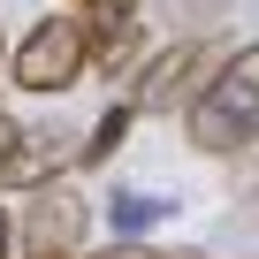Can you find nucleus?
Masks as SVG:
<instances>
[{
	"instance_id": "f257e3e1",
	"label": "nucleus",
	"mask_w": 259,
	"mask_h": 259,
	"mask_svg": "<svg viewBox=\"0 0 259 259\" xmlns=\"http://www.w3.org/2000/svg\"><path fill=\"white\" fill-rule=\"evenodd\" d=\"M183 130H191L198 153H221V160L259 138V46H236V54L198 84V99L183 107Z\"/></svg>"
},
{
	"instance_id": "f03ea898",
	"label": "nucleus",
	"mask_w": 259,
	"mask_h": 259,
	"mask_svg": "<svg viewBox=\"0 0 259 259\" xmlns=\"http://www.w3.org/2000/svg\"><path fill=\"white\" fill-rule=\"evenodd\" d=\"M84 69H92L84 16H46V23H31V38L16 46V84H23V92H69Z\"/></svg>"
},
{
	"instance_id": "7ed1b4c3",
	"label": "nucleus",
	"mask_w": 259,
	"mask_h": 259,
	"mask_svg": "<svg viewBox=\"0 0 259 259\" xmlns=\"http://www.w3.org/2000/svg\"><path fill=\"white\" fill-rule=\"evenodd\" d=\"M84 221H92V206L69 183H38L31 206H23V259H76Z\"/></svg>"
},
{
	"instance_id": "20e7f679",
	"label": "nucleus",
	"mask_w": 259,
	"mask_h": 259,
	"mask_svg": "<svg viewBox=\"0 0 259 259\" xmlns=\"http://www.w3.org/2000/svg\"><path fill=\"white\" fill-rule=\"evenodd\" d=\"M221 61H229L221 46H176V54H160V61L145 69V84H138V99H130V107H138V114H168L176 99L191 107V99H198V84H206Z\"/></svg>"
},
{
	"instance_id": "39448f33",
	"label": "nucleus",
	"mask_w": 259,
	"mask_h": 259,
	"mask_svg": "<svg viewBox=\"0 0 259 259\" xmlns=\"http://www.w3.org/2000/svg\"><path fill=\"white\" fill-rule=\"evenodd\" d=\"M84 38H92V69H130V54H138L145 38V16H138V0H92L84 8Z\"/></svg>"
},
{
	"instance_id": "423d86ee",
	"label": "nucleus",
	"mask_w": 259,
	"mask_h": 259,
	"mask_svg": "<svg viewBox=\"0 0 259 259\" xmlns=\"http://www.w3.org/2000/svg\"><path fill=\"white\" fill-rule=\"evenodd\" d=\"M69 160H76V138H69V130H23L16 153H8V168H0V183L38 191V183H54V168H69Z\"/></svg>"
},
{
	"instance_id": "0eeeda50",
	"label": "nucleus",
	"mask_w": 259,
	"mask_h": 259,
	"mask_svg": "<svg viewBox=\"0 0 259 259\" xmlns=\"http://www.w3.org/2000/svg\"><path fill=\"white\" fill-rule=\"evenodd\" d=\"M107 221H114V236H145V229L176 221V198H168V191H138V183H114Z\"/></svg>"
},
{
	"instance_id": "6e6552de",
	"label": "nucleus",
	"mask_w": 259,
	"mask_h": 259,
	"mask_svg": "<svg viewBox=\"0 0 259 259\" xmlns=\"http://www.w3.org/2000/svg\"><path fill=\"white\" fill-rule=\"evenodd\" d=\"M130 122H138V107H130V99H122V107H107V114L92 122V145H76V160H84V168H99V160H114V145L130 138Z\"/></svg>"
},
{
	"instance_id": "1a4fd4ad",
	"label": "nucleus",
	"mask_w": 259,
	"mask_h": 259,
	"mask_svg": "<svg viewBox=\"0 0 259 259\" xmlns=\"http://www.w3.org/2000/svg\"><path fill=\"white\" fill-rule=\"evenodd\" d=\"M84 259H168V251H153V244H138V236H114L107 251H84ZM176 259H191V251H176Z\"/></svg>"
},
{
	"instance_id": "9d476101",
	"label": "nucleus",
	"mask_w": 259,
	"mask_h": 259,
	"mask_svg": "<svg viewBox=\"0 0 259 259\" xmlns=\"http://www.w3.org/2000/svg\"><path fill=\"white\" fill-rule=\"evenodd\" d=\"M16 138H23V130H16V114H0V168H8V153H16Z\"/></svg>"
},
{
	"instance_id": "9b49d317",
	"label": "nucleus",
	"mask_w": 259,
	"mask_h": 259,
	"mask_svg": "<svg viewBox=\"0 0 259 259\" xmlns=\"http://www.w3.org/2000/svg\"><path fill=\"white\" fill-rule=\"evenodd\" d=\"M16 251V221H8V206H0V259Z\"/></svg>"
},
{
	"instance_id": "f8f14e48",
	"label": "nucleus",
	"mask_w": 259,
	"mask_h": 259,
	"mask_svg": "<svg viewBox=\"0 0 259 259\" xmlns=\"http://www.w3.org/2000/svg\"><path fill=\"white\" fill-rule=\"evenodd\" d=\"M251 221H259V176H251Z\"/></svg>"
}]
</instances>
